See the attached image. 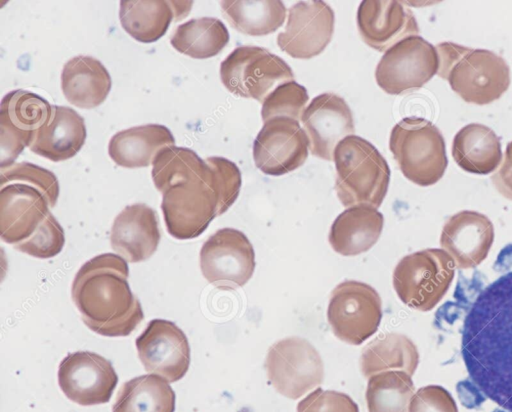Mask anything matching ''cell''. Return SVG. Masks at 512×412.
Segmentation results:
<instances>
[{
    "label": "cell",
    "mask_w": 512,
    "mask_h": 412,
    "mask_svg": "<svg viewBox=\"0 0 512 412\" xmlns=\"http://www.w3.org/2000/svg\"><path fill=\"white\" fill-rule=\"evenodd\" d=\"M461 353L481 392L512 412V272L476 298L464 321Z\"/></svg>",
    "instance_id": "6da1fadb"
},
{
    "label": "cell",
    "mask_w": 512,
    "mask_h": 412,
    "mask_svg": "<svg viewBox=\"0 0 512 412\" xmlns=\"http://www.w3.org/2000/svg\"><path fill=\"white\" fill-rule=\"evenodd\" d=\"M124 258L100 254L85 262L72 283V299L85 325L107 337L130 335L144 318L128 283Z\"/></svg>",
    "instance_id": "7a4b0ae2"
},
{
    "label": "cell",
    "mask_w": 512,
    "mask_h": 412,
    "mask_svg": "<svg viewBox=\"0 0 512 412\" xmlns=\"http://www.w3.org/2000/svg\"><path fill=\"white\" fill-rule=\"evenodd\" d=\"M436 50L438 76L447 80L465 102L486 105L499 99L509 88V66L496 53L453 42H441Z\"/></svg>",
    "instance_id": "3957f363"
},
{
    "label": "cell",
    "mask_w": 512,
    "mask_h": 412,
    "mask_svg": "<svg viewBox=\"0 0 512 412\" xmlns=\"http://www.w3.org/2000/svg\"><path fill=\"white\" fill-rule=\"evenodd\" d=\"M335 190L345 207L378 208L389 186L390 169L382 154L366 139L350 135L334 150Z\"/></svg>",
    "instance_id": "277c9868"
},
{
    "label": "cell",
    "mask_w": 512,
    "mask_h": 412,
    "mask_svg": "<svg viewBox=\"0 0 512 412\" xmlns=\"http://www.w3.org/2000/svg\"><path fill=\"white\" fill-rule=\"evenodd\" d=\"M389 148L403 175L419 186L438 182L448 165L442 133L423 118L398 122L391 131Z\"/></svg>",
    "instance_id": "5b68a950"
},
{
    "label": "cell",
    "mask_w": 512,
    "mask_h": 412,
    "mask_svg": "<svg viewBox=\"0 0 512 412\" xmlns=\"http://www.w3.org/2000/svg\"><path fill=\"white\" fill-rule=\"evenodd\" d=\"M455 263L443 249H424L404 256L393 272L400 300L419 311L432 310L444 297L454 278Z\"/></svg>",
    "instance_id": "8992f818"
},
{
    "label": "cell",
    "mask_w": 512,
    "mask_h": 412,
    "mask_svg": "<svg viewBox=\"0 0 512 412\" xmlns=\"http://www.w3.org/2000/svg\"><path fill=\"white\" fill-rule=\"evenodd\" d=\"M220 78L232 94L263 103L277 86L293 81L294 74L282 58L267 49L239 46L222 61Z\"/></svg>",
    "instance_id": "52a82bcc"
},
{
    "label": "cell",
    "mask_w": 512,
    "mask_h": 412,
    "mask_svg": "<svg viewBox=\"0 0 512 412\" xmlns=\"http://www.w3.org/2000/svg\"><path fill=\"white\" fill-rule=\"evenodd\" d=\"M327 318L338 339L351 345H360L380 325L381 298L369 284L345 280L331 294Z\"/></svg>",
    "instance_id": "ba28073f"
},
{
    "label": "cell",
    "mask_w": 512,
    "mask_h": 412,
    "mask_svg": "<svg viewBox=\"0 0 512 412\" xmlns=\"http://www.w3.org/2000/svg\"><path fill=\"white\" fill-rule=\"evenodd\" d=\"M439 68V57L431 43L419 35L408 36L390 47L375 70L379 87L399 95L423 87Z\"/></svg>",
    "instance_id": "9c48e42d"
},
{
    "label": "cell",
    "mask_w": 512,
    "mask_h": 412,
    "mask_svg": "<svg viewBox=\"0 0 512 412\" xmlns=\"http://www.w3.org/2000/svg\"><path fill=\"white\" fill-rule=\"evenodd\" d=\"M265 368L270 383L281 395L298 399L319 386L324 366L318 351L307 340L289 337L273 344Z\"/></svg>",
    "instance_id": "30bf717a"
},
{
    "label": "cell",
    "mask_w": 512,
    "mask_h": 412,
    "mask_svg": "<svg viewBox=\"0 0 512 412\" xmlns=\"http://www.w3.org/2000/svg\"><path fill=\"white\" fill-rule=\"evenodd\" d=\"M205 279L222 289L245 285L255 269V253L247 236L234 228H222L210 236L200 250Z\"/></svg>",
    "instance_id": "8fae6325"
},
{
    "label": "cell",
    "mask_w": 512,
    "mask_h": 412,
    "mask_svg": "<svg viewBox=\"0 0 512 412\" xmlns=\"http://www.w3.org/2000/svg\"><path fill=\"white\" fill-rule=\"evenodd\" d=\"M52 114V105L39 95L17 89L0 104V167L14 164L25 147H30L40 127Z\"/></svg>",
    "instance_id": "7c38bea8"
},
{
    "label": "cell",
    "mask_w": 512,
    "mask_h": 412,
    "mask_svg": "<svg viewBox=\"0 0 512 412\" xmlns=\"http://www.w3.org/2000/svg\"><path fill=\"white\" fill-rule=\"evenodd\" d=\"M161 209L167 231L176 239L198 237L218 216V199L202 180L171 186L162 193Z\"/></svg>",
    "instance_id": "4fadbf2b"
},
{
    "label": "cell",
    "mask_w": 512,
    "mask_h": 412,
    "mask_svg": "<svg viewBox=\"0 0 512 412\" xmlns=\"http://www.w3.org/2000/svg\"><path fill=\"white\" fill-rule=\"evenodd\" d=\"M309 139L299 122L276 117L266 122L253 144V159L264 174L279 176L304 164L308 157Z\"/></svg>",
    "instance_id": "5bb4252c"
},
{
    "label": "cell",
    "mask_w": 512,
    "mask_h": 412,
    "mask_svg": "<svg viewBox=\"0 0 512 412\" xmlns=\"http://www.w3.org/2000/svg\"><path fill=\"white\" fill-rule=\"evenodd\" d=\"M117 382L111 362L94 352L69 353L59 365L58 383L62 392L83 406L107 403Z\"/></svg>",
    "instance_id": "9a60e30c"
},
{
    "label": "cell",
    "mask_w": 512,
    "mask_h": 412,
    "mask_svg": "<svg viewBox=\"0 0 512 412\" xmlns=\"http://www.w3.org/2000/svg\"><path fill=\"white\" fill-rule=\"evenodd\" d=\"M136 348L145 370L169 383L183 378L190 365V347L184 332L173 322L151 320L136 339Z\"/></svg>",
    "instance_id": "2e32d148"
},
{
    "label": "cell",
    "mask_w": 512,
    "mask_h": 412,
    "mask_svg": "<svg viewBox=\"0 0 512 412\" xmlns=\"http://www.w3.org/2000/svg\"><path fill=\"white\" fill-rule=\"evenodd\" d=\"M335 16L324 1H300L289 8L284 32L277 36L282 51L297 59L322 53L332 39Z\"/></svg>",
    "instance_id": "e0dca14e"
},
{
    "label": "cell",
    "mask_w": 512,
    "mask_h": 412,
    "mask_svg": "<svg viewBox=\"0 0 512 412\" xmlns=\"http://www.w3.org/2000/svg\"><path fill=\"white\" fill-rule=\"evenodd\" d=\"M301 120L312 155L327 161L334 159L337 144L355 132L349 106L334 93L314 97L305 108Z\"/></svg>",
    "instance_id": "ac0fdd59"
},
{
    "label": "cell",
    "mask_w": 512,
    "mask_h": 412,
    "mask_svg": "<svg viewBox=\"0 0 512 412\" xmlns=\"http://www.w3.org/2000/svg\"><path fill=\"white\" fill-rule=\"evenodd\" d=\"M47 197L34 186L9 183L0 190V236L8 244L28 240L50 212Z\"/></svg>",
    "instance_id": "d6986e66"
},
{
    "label": "cell",
    "mask_w": 512,
    "mask_h": 412,
    "mask_svg": "<svg viewBox=\"0 0 512 412\" xmlns=\"http://www.w3.org/2000/svg\"><path fill=\"white\" fill-rule=\"evenodd\" d=\"M494 241V226L477 211L463 210L447 219L440 245L454 260L457 268L478 266L487 257Z\"/></svg>",
    "instance_id": "ffe728a7"
},
{
    "label": "cell",
    "mask_w": 512,
    "mask_h": 412,
    "mask_svg": "<svg viewBox=\"0 0 512 412\" xmlns=\"http://www.w3.org/2000/svg\"><path fill=\"white\" fill-rule=\"evenodd\" d=\"M357 26L363 41L380 52L419 33L412 11L393 0L362 1L357 11Z\"/></svg>",
    "instance_id": "44dd1931"
},
{
    "label": "cell",
    "mask_w": 512,
    "mask_h": 412,
    "mask_svg": "<svg viewBox=\"0 0 512 412\" xmlns=\"http://www.w3.org/2000/svg\"><path fill=\"white\" fill-rule=\"evenodd\" d=\"M160 242L154 209L143 203L126 206L115 218L110 243L113 250L131 263L150 258Z\"/></svg>",
    "instance_id": "7402d4cb"
},
{
    "label": "cell",
    "mask_w": 512,
    "mask_h": 412,
    "mask_svg": "<svg viewBox=\"0 0 512 412\" xmlns=\"http://www.w3.org/2000/svg\"><path fill=\"white\" fill-rule=\"evenodd\" d=\"M82 116L67 106H52V114L37 131L29 147L32 152L53 162L74 157L86 139Z\"/></svg>",
    "instance_id": "603a6c76"
},
{
    "label": "cell",
    "mask_w": 512,
    "mask_h": 412,
    "mask_svg": "<svg viewBox=\"0 0 512 412\" xmlns=\"http://www.w3.org/2000/svg\"><path fill=\"white\" fill-rule=\"evenodd\" d=\"M189 2V1H188ZM188 2L164 0H122L119 18L123 29L135 40L152 43L167 31L173 19L186 17Z\"/></svg>",
    "instance_id": "cb8c5ba5"
},
{
    "label": "cell",
    "mask_w": 512,
    "mask_h": 412,
    "mask_svg": "<svg viewBox=\"0 0 512 412\" xmlns=\"http://www.w3.org/2000/svg\"><path fill=\"white\" fill-rule=\"evenodd\" d=\"M112 86L109 72L96 58L79 55L66 62L61 73L62 92L69 103L82 109L102 104Z\"/></svg>",
    "instance_id": "d4e9b609"
},
{
    "label": "cell",
    "mask_w": 512,
    "mask_h": 412,
    "mask_svg": "<svg viewBox=\"0 0 512 412\" xmlns=\"http://www.w3.org/2000/svg\"><path fill=\"white\" fill-rule=\"evenodd\" d=\"M384 217L376 208L366 205L349 207L334 220L329 243L343 256H355L368 251L379 239Z\"/></svg>",
    "instance_id": "484cf974"
},
{
    "label": "cell",
    "mask_w": 512,
    "mask_h": 412,
    "mask_svg": "<svg viewBox=\"0 0 512 412\" xmlns=\"http://www.w3.org/2000/svg\"><path fill=\"white\" fill-rule=\"evenodd\" d=\"M174 144L166 126L147 124L117 132L109 141L108 153L118 166L140 168L149 166L162 148Z\"/></svg>",
    "instance_id": "4316f807"
},
{
    "label": "cell",
    "mask_w": 512,
    "mask_h": 412,
    "mask_svg": "<svg viewBox=\"0 0 512 412\" xmlns=\"http://www.w3.org/2000/svg\"><path fill=\"white\" fill-rule=\"evenodd\" d=\"M452 156L464 171L486 175L493 172L501 161L500 138L483 124L465 125L454 136Z\"/></svg>",
    "instance_id": "83f0119b"
},
{
    "label": "cell",
    "mask_w": 512,
    "mask_h": 412,
    "mask_svg": "<svg viewBox=\"0 0 512 412\" xmlns=\"http://www.w3.org/2000/svg\"><path fill=\"white\" fill-rule=\"evenodd\" d=\"M419 362L416 345L407 336L388 333L366 345L360 357V369L364 377L384 371L415 373Z\"/></svg>",
    "instance_id": "f1b7e54d"
},
{
    "label": "cell",
    "mask_w": 512,
    "mask_h": 412,
    "mask_svg": "<svg viewBox=\"0 0 512 412\" xmlns=\"http://www.w3.org/2000/svg\"><path fill=\"white\" fill-rule=\"evenodd\" d=\"M175 400V393L166 379L147 374L123 384L112 412H174Z\"/></svg>",
    "instance_id": "f546056e"
},
{
    "label": "cell",
    "mask_w": 512,
    "mask_h": 412,
    "mask_svg": "<svg viewBox=\"0 0 512 412\" xmlns=\"http://www.w3.org/2000/svg\"><path fill=\"white\" fill-rule=\"evenodd\" d=\"M152 165V180L161 193L173 185L191 180H202L209 185L211 179L206 161L189 148L166 146L157 153Z\"/></svg>",
    "instance_id": "4dcf8cb0"
},
{
    "label": "cell",
    "mask_w": 512,
    "mask_h": 412,
    "mask_svg": "<svg viewBox=\"0 0 512 412\" xmlns=\"http://www.w3.org/2000/svg\"><path fill=\"white\" fill-rule=\"evenodd\" d=\"M229 42V32L222 21L213 17L191 19L180 24L170 43L179 53L195 59L216 56Z\"/></svg>",
    "instance_id": "1f68e13d"
},
{
    "label": "cell",
    "mask_w": 512,
    "mask_h": 412,
    "mask_svg": "<svg viewBox=\"0 0 512 412\" xmlns=\"http://www.w3.org/2000/svg\"><path fill=\"white\" fill-rule=\"evenodd\" d=\"M224 17L237 31L250 36L273 33L285 21L286 7L282 1H221Z\"/></svg>",
    "instance_id": "d6a6232c"
},
{
    "label": "cell",
    "mask_w": 512,
    "mask_h": 412,
    "mask_svg": "<svg viewBox=\"0 0 512 412\" xmlns=\"http://www.w3.org/2000/svg\"><path fill=\"white\" fill-rule=\"evenodd\" d=\"M415 387L404 371H384L368 378L366 402L369 412H408Z\"/></svg>",
    "instance_id": "836d02e7"
},
{
    "label": "cell",
    "mask_w": 512,
    "mask_h": 412,
    "mask_svg": "<svg viewBox=\"0 0 512 412\" xmlns=\"http://www.w3.org/2000/svg\"><path fill=\"white\" fill-rule=\"evenodd\" d=\"M309 99L304 86L289 81L277 86L263 101V122L276 117H287L299 121Z\"/></svg>",
    "instance_id": "e575fe53"
},
{
    "label": "cell",
    "mask_w": 512,
    "mask_h": 412,
    "mask_svg": "<svg viewBox=\"0 0 512 412\" xmlns=\"http://www.w3.org/2000/svg\"><path fill=\"white\" fill-rule=\"evenodd\" d=\"M211 170L209 186L218 199V216L225 213L236 201L241 188V172L237 165L219 156L205 159Z\"/></svg>",
    "instance_id": "d590c367"
},
{
    "label": "cell",
    "mask_w": 512,
    "mask_h": 412,
    "mask_svg": "<svg viewBox=\"0 0 512 412\" xmlns=\"http://www.w3.org/2000/svg\"><path fill=\"white\" fill-rule=\"evenodd\" d=\"M9 183H25L34 186L44 193L51 208L56 205L59 183L54 173L48 169L29 162L14 163L1 169V187Z\"/></svg>",
    "instance_id": "8d00e7d4"
},
{
    "label": "cell",
    "mask_w": 512,
    "mask_h": 412,
    "mask_svg": "<svg viewBox=\"0 0 512 412\" xmlns=\"http://www.w3.org/2000/svg\"><path fill=\"white\" fill-rule=\"evenodd\" d=\"M64 243V230L50 213L28 240L14 245V248L32 257L47 259L59 254Z\"/></svg>",
    "instance_id": "74e56055"
},
{
    "label": "cell",
    "mask_w": 512,
    "mask_h": 412,
    "mask_svg": "<svg viewBox=\"0 0 512 412\" xmlns=\"http://www.w3.org/2000/svg\"><path fill=\"white\" fill-rule=\"evenodd\" d=\"M297 412H359V408L345 393L317 388L298 403Z\"/></svg>",
    "instance_id": "f35d334b"
},
{
    "label": "cell",
    "mask_w": 512,
    "mask_h": 412,
    "mask_svg": "<svg viewBox=\"0 0 512 412\" xmlns=\"http://www.w3.org/2000/svg\"><path fill=\"white\" fill-rule=\"evenodd\" d=\"M408 412H458L452 395L442 386L428 385L412 396Z\"/></svg>",
    "instance_id": "ab89813d"
},
{
    "label": "cell",
    "mask_w": 512,
    "mask_h": 412,
    "mask_svg": "<svg viewBox=\"0 0 512 412\" xmlns=\"http://www.w3.org/2000/svg\"><path fill=\"white\" fill-rule=\"evenodd\" d=\"M491 180L502 196L512 200V141L507 144L504 160L492 174Z\"/></svg>",
    "instance_id": "60d3db41"
},
{
    "label": "cell",
    "mask_w": 512,
    "mask_h": 412,
    "mask_svg": "<svg viewBox=\"0 0 512 412\" xmlns=\"http://www.w3.org/2000/svg\"><path fill=\"white\" fill-rule=\"evenodd\" d=\"M457 391L462 404L468 408H473L484 400V396L480 393L481 390L470 379L459 382Z\"/></svg>",
    "instance_id": "b9f144b4"
}]
</instances>
